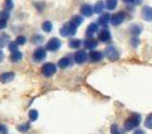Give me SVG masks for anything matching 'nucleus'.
Listing matches in <instances>:
<instances>
[{
	"mask_svg": "<svg viewBox=\"0 0 152 134\" xmlns=\"http://www.w3.org/2000/svg\"><path fill=\"white\" fill-rule=\"evenodd\" d=\"M117 4H118V0H106V8L108 10H115L117 8Z\"/></svg>",
	"mask_w": 152,
	"mask_h": 134,
	"instance_id": "nucleus-20",
	"label": "nucleus"
},
{
	"mask_svg": "<svg viewBox=\"0 0 152 134\" xmlns=\"http://www.w3.org/2000/svg\"><path fill=\"white\" fill-rule=\"evenodd\" d=\"M98 39L101 42H103V43H106V42H108L111 39V32L107 28H103L102 30H99V33H98Z\"/></svg>",
	"mask_w": 152,
	"mask_h": 134,
	"instance_id": "nucleus-9",
	"label": "nucleus"
},
{
	"mask_svg": "<svg viewBox=\"0 0 152 134\" xmlns=\"http://www.w3.org/2000/svg\"><path fill=\"white\" fill-rule=\"evenodd\" d=\"M106 5H104V1H102V0H99V1H97L96 5L93 7V12L97 13V14H103V10H104Z\"/></svg>",
	"mask_w": 152,
	"mask_h": 134,
	"instance_id": "nucleus-19",
	"label": "nucleus"
},
{
	"mask_svg": "<svg viewBox=\"0 0 152 134\" xmlns=\"http://www.w3.org/2000/svg\"><path fill=\"white\" fill-rule=\"evenodd\" d=\"M141 123V115L140 114H132L128 119L124 121V130H133L136 129Z\"/></svg>",
	"mask_w": 152,
	"mask_h": 134,
	"instance_id": "nucleus-1",
	"label": "nucleus"
},
{
	"mask_svg": "<svg viewBox=\"0 0 152 134\" xmlns=\"http://www.w3.org/2000/svg\"><path fill=\"white\" fill-rule=\"evenodd\" d=\"M56 72H57V66L54 65V63H52V62L44 63L43 67H42V73L44 75L45 77H52Z\"/></svg>",
	"mask_w": 152,
	"mask_h": 134,
	"instance_id": "nucleus-3",
	"label": "nucleus"
},
{
	"mask_svg": "<svg viewBox=\"0 0 152 134\" xmlns=\"http://www.w3.org/2000/svg\"><path fill=\"white\" fill-rule=\"evenodd\" d=\"M14 77H15L14 72H4V73L0 75V82L8 84V82L12 81V80H14Z\"/></svg>",
	"mask_w": 152,
	"mask_h": 134,
	"instance_id": "nucleus-12",
	"label": "nucleus"
},
{
	"mask_svg": "<svg viewBox=\"0 0 152 134\" xmlns=\"http://www.w3.org/2000/svg\"><path fill=\"white\" fill-rule=\"evenodd\" d=\"M12 9H13V1H7V4H5V10L10 12Z\"/></svg>",
	"mask_w": 152,
	"mask_h": 134,
	"instance_id": "nucleus-35",
	"label": "nucleus"
},
{
	"mask_svg": "<svg viewBox=\"0 0 152 134\" xmlns=\"http://www.w3.org/2000/svg\"><path fill=\"white\" fill-rule=\"evenodd\" d=\"M21 58H23V53H21L20 51H15L12 53V56H10V60H12L13 62H19Z\"/></svg>",
	"mask_w": 152,
	"mask_h": 134,
	"instance_id": "nucleus-21",
	"label": "nucleus"
},
{
	"mask_svg": "<svg viewBox=\"0 0 152 134\" xmlns=\"http://www.w3.org/2000/svg\"><path fill=\"white\" fill-rule=\"evenodd\" d=\"M70 22H72L75 27H78L83 23V17H80V15H74V17L70 19Z\"/></svg>",
	"mask_w": 152,
	"mask_h": 134,
	"instance_id": "nucleus-24",
	"label": "nucleus"
},
{
	"mask_svg": "<svg viewBox=\"0 0 152 134\" xmlns=\"http://www.w3.org/2000/svg\"><path fill=\"white\" fill-rule=\"evenodd\" d=\"M7 1H12V0H7Z\"/></svg>",
	"mask_w": 152,
	"mask_h": 134,
	"instance_id": "nucleus-41",
	"label": "nucleus"
},
{
	"mask_svg": "<svg viewBox=\"0 0 152 134\" xmlns=\"http://www.w3.org/2000/svg\"><path fill=\"white\" fill-rule=\"evenodd\" d=\"M47 57V50L43 47H38L37 50L33 53V60L35 62H40V61H44Z\"/></svg>",
	"mask_w": 152,
	"mask_h": 134,
	"instance_id": "nucleus-6",
	"label": "nucleus"
},
{
	"mask_svg": "<svg viewBox=\"0 0 152 134\" xmlns=\"http://www.w3.org/2000/svg\"><path fill=\"white\" fill-rule=\"evenodd\" d=\"M141 32H142V27L140 24H133L129 27V33H131L133 37H137L141 34Z\"/></svg>",
	"mask_w": 152,
	"mask_h": 134,
	"instance_id": "nucleus-18",
	"label": "nucleus"
},
{
	"mask_svg": "<svg viewBox=\"0 0 152 134\" xmlns=\"http://www.w3.org/2000/svg\"><path fill=\"white\" fill-rule=\"evenodd\" d=\"M0 134H8V129H7V127L3 125V124H0Z\"/></svg>",
	"mask_w": 152,
	"mask_h": 134,
	"instance_id": "nucleus-36",
	"label": "nucleus"
},
{
	"mask_svg": "<svg viewBox=\"0 0 152 134\" xmlns=\"http://www.w3.org/2000/svg\"><path fill=\"white\" fill-rule=\"evenodd\" d=\"M104 55L106 57L108 58V60H111V61H117L118 60V57H119V52L116 47H113V46H108L106 48V51H104Z\"/></svg>",
	"mask_w": 152,
	"mask_h": 134,
	"instance_id": "nucleus-4",
	"label": "nucleus"
},
{
	"mask_svg": "<svg viewBox=\"0 0 152 134\" xmlns=\"http://www.w3.org/2000/svg\"><path fill=\"white\" fill-rule=\"evenodd\" d=\"M61 46H62V42L59 41L58 38H50L49 41H48L47 46H45V50L50 51V52H56V51H58L59 48H61Z\"/></svg>",
	"mask_w": 152,
	"mask_h": 134,
	"instance_id": "nucleus-5",
	"label": "nucleus"
},
{
	"mask_svg": "<svg viewBox=\"0 0 152 134\" xmlns=\"http://www.w3.org/2000/svg\"><path fill=\"white\" fill-rule=\"evenodd\" d=\"M8 48H9V51L13 53L15 51H18V44L15 43V42H9V43H8Z\"/></svg>",
	"mask_w": 152,
	"mask_h": 134,
	"instance_id": "nucleus-29",
	"label": "nucleus"
},
{
	"mask_svg": "<svg viewBox=\"0 0 152 134\" xmlns=\"http://www.w3.org/2000/svg\"><path fill=\"white\" fill-rule=\"evenodd\" d=\"M142 18L147 22H152V8L151 7H145L142 9Z\"/></svg>",
	"mask_w": 152,
	"mask_h": 134,
	"instance_id": "nucleus-15",
	"label": "nucleus"
},
{
	"mask_svg": "<svg viewBox=\"0 0 152 134\" xmlns=\"http://www.w3.org/2000/svg\"><path fill=\"white\" fill-rule=\"evenodd\" d=\"M140 44V39L137 38V37H133V38L131 39V46L132 47H137Z\"/></svg>",
	"mask_w": 152,
	"mask_h": 134,
	"instance_id": "nucleus-34",
	"label": "nucleus"
},
{
	"mask_svg": "<svg viewBox=\"0 0 152 134\" xmlns=\"http://www.w3.org/2000/svg\"><path fill=\"white\" fill-rule=\"evenodd\" d=\"M84 47H86V50H91V51H93L94 48L98 46V42H97L96 39H93V38H88V39H86V42H84Z\"/></svg>",
	"mask_w": 152,
	"mask_h": 134,
	"instance_id": "nucleus-17",
	"label": "nucleus"
},
{
	"mask_svg": "<svg viewBox=\"0 0 152 134\" xmlns=\"http://www.w3.org/2000/svg\"><path fill=\"white\" fill-rule=\"evenodd\" d=\"M110 20H111V15L108 14V13H103V14H101V17L98 18V23L97 24H99V25H102V27H107V24L110 23Z\"/></svg>",
	"mask_w": 152,
	"mask_h": 134,
	"instance_id": "nucleus-13",
	"label": "nucleus"
},
{
	"mask_svg": "<svg viewBox=\"0 0 152 134\" xmlns=\"http://www.w3.org/2000/svg\"><path fill=\"white\" fill-rule=\"evenodd\" d=\"M142 1H143V0H133V4L140 5V4H142Z\"/></svg>",
	"mask_w": 152,
	"mask_h": 134,
	"instance_id": "nucleus-38",
	"label": "nucleus"
},
{
	"mask_svg": "<svg viewBox=\"0 0 152 134\" xmlns=\"http://www.w3.org/2000/svg\"><path fill=\"white\" fill-rule=\"evenodd\" d=\"M80 13H82L83 17H92L93 15V7L89 4H83L82 7H80Z\"/></svg>",
	"mask_w": 152,
	"mask_h": 134,
	"instance_id": "nucleus-10",
	"label": "nucleus"
},
{
	"mask_svg": "<svg viewBox=\"0 0 152 134\" xmlns=\"http://www.w3.org/2000/svg\"><path fill=\"white\" fill-rule=\"evenodd\" d=\"M29 128H30V124L29 123H25V124L18 125V130L19 132H26V130H29Z\"/></svg>",
	"mask_w": 152,
	"mask_h": 134,
	"instance_id": "nucleus-30",
	"label": "nucleus"
},
{
	"mask_svg": "<svg viewBox=\"0 0 152 134\" xmlns=\"http://www.w3.org/2000/svg\"><path fill=\"white\" fill-rule=\"evenodd\" d=\"M111 134H123V130L117 124H113L111 127Z\"/></svg>",
	"mask_w": 152,
	"mask_h": 134,
	"instance_id": "nucleus-27",
	"label": "nucleus"
},
{
	"mask_svg": "<svg viewBox=\"0 0 152 134\" xmlns=\"http://www.w3.org/2000/svg\"><path fill=\"white\" fill-rule=\"evenodd\" d=\"M31 42H33V43H42L43 42V37L42 36H34L33 37V39H31Z\"/></svg>",
	"mask_w": 152,
	"mask_h": 134,
	"instance_id": "nucleus-33",
	"label": "nucleus"
},
{
	"mask_svg": "<svg viewBox=\"0 0 152 134\" xmlns=\"http://www.w3.org/2000/svg\"><path fill=\"white\" fill-rule=\"evenodd\" d=\"M42 29L44 32H47V33H49V32H52V29H53V24L49 22V20H47V22H44L42 24Z\"/></svg>",
	"mask_w": 152,
	"mask_h": 134,
	"instance_id": "nucleus-25",
	"label": "nucleus"
},
{
	"mask_svg": "<svg viewBox=\"0 0 152 134\" xmlns=\"http://www.w3.org/2000/svg\"><path fill=\"white\" fill-rule=\"evenodd\" d=\"M123 1H126V3H133V0H123Z\"/></svg>",
	"mask_w": 152,
	"mask_h": 134,
	"instance_id": "nucleus-40",
	"label": "nucleus"
},
{
	"mask_svg": "<svg viewBox=\"0 0 152 134\" xmlns=\"http://www.w3.org/2000/svg\"><path fill=\"white\" fill-rule=\"evenodd\" d=\"M87 60H88V55L86 53V51L79 50L74 53V62L78 63V65H82V63H84Z\"/></svg>",
	"mask_w": 152,
	"mask_h": 134,
	"instance_id": "nucleus-8",
	"label": "nucleus"
},
{
	"mask_svg": "<svg viewBox=\"0 0 152 134\" xmlns=\"http://www.w3.org/2000/svg\"><path fill=\"white\" fill-rule=\"evenodd\" d=\"M70 65H72V58H70V57H63L58 62V67L59 68H63V70L69 67Z\"/></svg>",
	"mask_w": 152,
	"mask_h": 134,
	"instance_id": "nucleus-14",
	"label": "nucleus"
},
{
	"mask_svg": "<svg viewBox=\"0 0 152 134\" xmlns=\"http://www.w3.org/2000/svg\"><path fill=\"white\" fill-rule=\"evenodd\" d=\"M98 32V24L97 23H92L88 25V28H87V32H86V36L89 37V38H92V36H93L94 33H97Z\"/></svg>",
	"mask_w": 152,
	"mask_h": 134,
	"instance_id": "nucleus-16",
	"label": "nucleus"
},
{
	"mask_svg": "<svg viewBox=\"0 0 152 134\" xmlns=\"http://www.w3.org/2000/svg\"><path fill=\"white\" fill-rule=\"evenodd\" d=\"M7 25H8V20L7 19H3V18H0V30H3L7 28Z\"/></svg>",
	"mask_w": 152,
	"mask_h": 134,
	"instance_id": "nucleus-32",
	"label": "nucleus"
},
{
	"mask_svg": "<svg viewBox=\"0 0 152 134\" xmlns=\"http://www.w3.org/2000/svg\"><path fill=\"white\" fill-rule=\"evenodd\" d=\"M88 58H89V61H92V62H99V61H102V58H103V53L99 52V51H94L93 50V51L89 52Z\"/></svg>",
	"mask_w": 152,
	"mask_h": 134,
	"instance_id": "nucleus-11",
	"label": "nucleus"
},
{
	"mask_svg": "<svg viewBox=\"0 0 152 134\" xmlns=\"http://www.w3.org/2000/svg\"><path fill=\"white\" fill-rule=\"evenodd\" d=\"M59 33H61L62 37H72L77 33V27H75L72 22H68L61 28Z\"/></svg>",
	"mask_w": 152,
	"mask_h": 134,
	"instance_id": "nucleus-2",
	"label": "nucleus"
},
{
	"mask_svg": "<svg viewBox=\"0 0 152 134\" xmlns=\"http://www.w3.org/2000/svg\"><path fill=\"white\" fill-rule=\"evenodd\" d=\"M124 19H126V14H124L123 12H118L116 14H113L111 15V24L112 25H119V24H122L124 22Z\"/></svg>",
	"mask_w": 152,
	"mask_h": 134,
	"instance_id": "nucleus-7",
	"label": "nucleus"
},
{
	"mask_svg": "<svg viewBox=\"0 0 152 134\" xmlns=\"http://www.w3.org/2000/svg\"><path fill=\"white\" fill-rule=\"evenodd\" d=\"M15 43H17L18 46H23V44L26 43V38L24 36H18L17 39H15Z\"/></svg>",
	"mask_w": 152,
	"mask_h": 134,
	"instance_id": "nucleus-28",
	"label": "nucleus"
},
{
	"mask_svg": "<svg viewBox=\"0 0 152 134\" xmlns=\"http://www.w3.org/2000/svg\"><path fill=\"white\" fill-rule=\"evenodd\" d=\"M80 46H82V41H80V39H70V41H69V47H70V48L78 50Z\"/></svg>",
	"mask_w": 152,
	"mask_h": 134,
	"instance_id": "nucleus-22",
	"label": "nucleus"
},
{
	"mask_svg": "<svg viewBox=\"0 0 152 134\" xmlns=\"http://www.w3.org/2000/svg\"><path fill=\"white\" fill-rule=\"evenodd\" d=\"M145 125H146V128H148V129H152V114H150L147 116V119L145 121Z\"/></svg>",
	"mask_w": 152,
	"mask_h": 134,
	"instance_id": "nucleus-31",
	"label": "nucleus"
},
{
	"mask_svg": "<svg viewBox=\"0 0 152 134\" xmlns=\"http://www.w3.org/2000/svg\"><path fill=\"white\" fill-rule=\"evenodd\" d=\"M3 60H4V52L0 50V62H3Z\"/></svg>",
	"mask_w": 152,
	"mask_h": 134,
	"instance_id": "nucleus-37",
	"label": "nucleus"
},
{
	"mask_svg": "<svg viewBox=\"0 0 152 134\" xmlns=\"http://www.w3.org/2000/svg\"><path fill=\"white\" fill-rule=\"evenodd\" d=\"M133 134H145V132H143V130H141V129H137Z\"/></svg>",
	"mask_w": 152,
	"mask_h": 134,
	"instance_id": "nucleus-39",
	"label": "nucleus"
},
{
	"mask_svg": "<svg viewBox=\"0 0 152 134\" xmlns=\"http://www.w3.org/2000/svg\"><path fill=\"white\" fill-rule=\"evenodd\" d=\"M38 116H39V114H38V110L35 109H31L29 111V120L30 121H35L38 119Z\"/></svg>",
	"mask_w": 152,
	"mask_h": 134,
	"instance_id": "nucleus-26",
	"label": "nucleus"
},
{
	"mask_svg": "<svg viewBox=\"0 0 152 134\" xmlns=\"http://www.w3.org/2000/svg\"><path fill=\"white\" fill-rule=\"evenodd\" d=\"M9 43V36L8 34H0V48H3L5 47Z\"/></svg>",
	"mask_w": 152,
	"mask_h": 134,
	"instance_id": "nucleus-23",
	"label": "nucleus"
}]
</instances>
